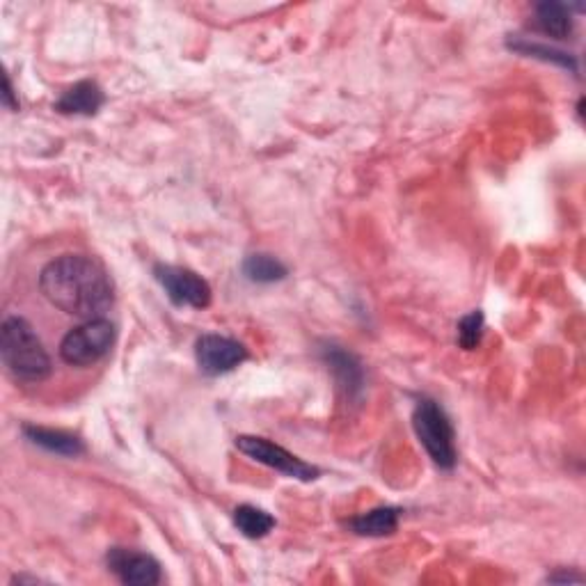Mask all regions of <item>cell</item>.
Returning <instances> with one entry per match:
<instances>
[{"label":"cell","instance_id":"6da1fadb","mask_svg":"<svg viewBox=\"0 0 586 586\" xmlns=\"http://www.w3.org/2000/svg\"><path fill=\"white\" fill-rule=\"evenodd\" d=\"M39 291L60 312L76 319H104L113 307L115 289L106 268L85 255H62L39 273Z\"/></svg>","mask_w":586,"mask_h":586},{"label":"cell","instance_id":"7a4b0ae2","mask_svg":"<svg viewBox=\"0 0 586 586\" xmlns=\"http://www.w3.org/2000/svg\"><path fill=\"white\" fill-rule=\"evenodd\" d=\"M0 355L10 374L23 383H42L51 376V358L42 339L23 316H7L0 328Z\"/></svg>","mask_w":586,"mask_h":586},{"label":"cell","instance_id":"3957f363","mask_svg":"<svg viewBox=\"0 0 586 586\" xmlns=\"http://www.w3.org/2000/svg\"><path fill=\"white\" fill-rule=\"evenodd\" d=\"M413 426L431 461L442 470H451L456 465V442L454 426H451L445 410L433 399H422L415 406Z\"/></svg>","mask_w":586,"mask_h":586},{"label":"cell","instance_id":"277c9868","mask_svg":"<svg viewBox=\"0 0 586 586\" xmlns=\"http://www.w3.org/2000/svg\"><path fill=\"white\" fill-rule=\"evenodd\" d=\"M115 344V326L108 319L83 321L71 328L60 342V358L71 367H90Z\"/></svg>","mask_w":586,"mask_h":586},{"label":"cell","instance_id":"5b68a950","mask_svg":"<svg viewBox=\"0 0 586 586\" xmlns=\"http://www.w3.org/2000/svg\"><path fill=\"white\" fill-rule=\"evenodd\" d=\"M236 449L243 451V454L252 458V461L287 474V477L291 479L312 481L319 477V470H316V467L305 463L303 458L293 456L291 451L275 445V442L266 438H257V435H239V438H236Z\"/></svg>","mask_w":586,"mask_h":586},{"label":"cell","instance_id":"8992f818","mask_svg":"<svg viewBox=\"0 0 586 586\" xmlns=\"http://www.w3.org/2000/svg\"><path fill=\"white\" fill-rule=\"evenodd\" d=\"M154 275L161 287L168 293V298L177 307H193V310H204L211 305V287L207 280H202L195 271L181 266H165L158 264Z\"/></svg>","mask_w":586,"mask_h":586},{"label":"cell","instance_id":"52a82bcc","mask_svg":"<svg viewBox=\"0 0 586 586\" xmlns=\"http://www.w3.org/2000/svg\"><path fill=\"white\" fill-rule=\"evenodd\" d=\"M195 358L204 374L220 376L239 367L248 358L241 342L223 335H202L195 344Z\"/></svg>","mask_w":586,"mask_h":586},{"label":"cell","instance_id":"ba28073f","mask_svg":"<svg viewBox=\"0 0 586 586\" xmlns=\"http://www.w3.org/2000/svg\"><path fill=\"white\" fill-rule=\"evenodd\" d=\"M108 568L110 573L120 577L122 584L133 586H154L161 582V566L154 557L142 552L113 548L108 552Z\"/></svg>","mask_w":586,"mask_h":586},{"label":"cell","instance_id":"9c48e42d","mask_svg":"<svg viewBox=\"0 0 586 586\" xmlns=\"http://www.w3.org/2000/svg\"><path fill=\"white\" fill-rule=\"evenodd\" d=\"M323 360H326L330 371L337 378L339 387L346 390L348 397L362 392L364 374H362L358 358H355L353 353H348V351H344V348H339L335 344H328L326 348H323Z\"/></svg>","mask_w":586,"mask_h":586},{"label":"cell","instance_id":"30bf717a","mask_svg":"<svg viewBox=\"0 0 586 586\" xmlns=\"http://www.w3.org/2000/svg\"><path fill=\"white\" fill-rule=\"evenodd\" d=\"M104 101L106 97L97 83L81 81L62 94L55 108L65 115H97Z\"/></svg>","mask_w":586,"mask_h":586},{"label":"cell","instance_id":"8fae6325","mask_svg":"<svg viewBox=\"0 0 586 586\" xmlns=\"http://www.w3.org/2000/svg\"><path fill=\"white\" fill-rule=\"evenodd\" d=\"M23 435L33 442V445L42 447L51 454L58 456H81L85 451V445L81 438H76L74 433L60 431V429H44V426H23Z\"/></svg>","mask_w":586,"mask_h":586},{"label":"cell","instance_id":"7c38bea8","mask_svg":"<svg viewBox=\"0 0 586 586\" xmlns=\"http://www.w3.org/2000/svg\"><path fill=\"white\" fill-rule=\"evenodd\" d=\"M536 26L554 39H566L573 33V14H570L568 5L545 0V3L536 5Z\"/></svg>","mask_w":586,"mask_h":586},{"label":"cell","instance_id":"4fadbf2b","mask_svg":"<svg viewBox=\"0 0 586 586\" xmlns=\"http://www.w3.org/2000/svg\"><path fill=\"white\" fill-rule=\"evenodd\" d=\"M397 527L399 509H392V506H380L351 520V529L360 536H387L397 532Z\"/></svg>","mask_w":586,"mask_h":586},{"label":"cell","instance_id":"5bb4252c","mask_svg":"<svg viewBox=\"0 0 586 586\" xmlns=\"http://www.w3.org/2000/svg\"><path fill=\"white\" fill-rule=\"evenodd\" d=\"M243 273L250 282L273 284L284 280L289 271L280 259H275L273 255H264V252H257V255H250L243 261Z\"/></svg>","mask_w":586,"mask_h":586},{"label":"cell","instance_id":"9a60e30c","mask_svg":"<svg viewBox=\"0 0 586 586\" xmlns=\"http://www.w3.org/2000/svg\"><path fill=\"white\" fill-rule=\"evenodd\" d=\"M234 525L243 536L264 538L266 534H271V529L275 527V518L271 513L257 509V506L243 504L234 511Z\"/></svg>","mask_w":586,"mask_h":586},{"label":"cell","instance_id":"2e32d148","mask_svg":"<svg viewBox=\"0 0 586 586\" xmlns=\"http://www.w3.org/2000/svg\"><path fill=\"white\" fill-rule=\"evenodd\" d=\"M513 51H518L522 55H529V58H541L545 62H554V65H561L566 69H575V62L570 58L568 53L564 51H557V49H550V46L545 44H532V42H511L509 44Z\"/></svg>","mask_w":586,"mask_h":586},{"label":"cell","instance_id":"e0dca14e","mask_svg":"<svg viewBox=\"0 0 586 586\" xmlns=\"http://www.w3.org/2000/svg\"><path fill=\"white\" fill-rule=\"evenodd\" d=\"M483 335V314L470 312L458 321V344H461L465 351H474L479 346Z\"/></svg>","mask_w":586,"mask_h":586},{"label":"cell","instance_id":"ac0fdd59","mask_svg":"<svg viewBox=\"0 0 586 586\" xmlns=\"http://www.w3.org/2000/svg\"><path fill=\"white\" fill-rule=\"evenodd\" d=\"M5 87H3V104L10 108V110H17L19 108V101L14 97V90H12V83H10V76H5Z\"/></svg>","mask_w":586,"mask_h":586},{"label":"cell","instance_id":"d6986e66","mask_svg":"<svg viewBox=\"0 0 586 586\" xmlns=\"http://www.w3.org/2000/svg\"><path fill=\"white\" fill-rule=\"evenodd\" d=\"M550 582H582V575H550Z\"/></svg>","mask_w":586,"mask_h":586}]
</instances>
